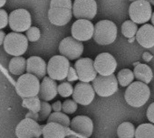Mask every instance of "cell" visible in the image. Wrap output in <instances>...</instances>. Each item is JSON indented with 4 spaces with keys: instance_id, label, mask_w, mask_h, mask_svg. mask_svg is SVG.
Here are the masks:
<instances>
[{
    "instance_id": "cell-41",
    "label": "cell",
    "mask_w": 154,
    "mask_h": 138,
    "mask_svg": "<svg viewBox=\"0 0 154 138\" xmlns=\"http://www.w3.org/2000/svg\"><path fill=\"white\" fill-rule=\"evenodd\" d=\"M5 38H6V34H5V32H3V31L0 30V46H1V45L4 43Z\"/></svg>"
},
{
    "instance_id": "cell-32",
    "label": "cell",
    "mask_w": 154,
    "mask_h": 138,
    "mask_svg": "<svg viewBox=\"0 0 154 138\" xmlns=\"http://www.w3.org/2000/svg\"><path fill=\"white\" fill-rule=\"evenodd\" d=\"M62 110L64 114H73L77 110V103L72 99H66L62 104Z\"/></svg>"
},
{
    "instance_id": "cell-13",
    "label": "cell",
    "mask_w": 154,
    "mask_h": 138,
    "mask_svg": "<svg viewBox=\"0 0 154 138\" xmlns=\"http://www.w3.org/2000/svg\"><path fill=\"white\" fill-rule=\"evenodd\" d=\"M42 134V127L37 121L26 117L16 127L17 138H38Z\"/></svg>"
},
{
    "instance_id": "cell-39",
    "label": "cell",
    "mask_w": 154,
    "mask_h": 138,
    "mask_svg": "<svg viewBox=\"0 0 154 138\" xmlns=\"http://www.w3.org/2000/svg\"><path fill=\"white\" fill-rule=\"evenodd\" d=\"M37 113H38V112H37ZM37 113H34V112H31V111H30V113H28V114L26 115V117L37 121V118H38V114H37Z\"/></svg>"
},
{
    "instance_id": "cell-40",
    "label": "cell",
    "mask_w": 154,
    "mask_h": 138,
    "mask_svg": "<svg viewBox=\"0 0 154 138\" xmlns=\"http://www.w3.org/2000/svg\"><path fill=\"white\" fill-rule=\"evenodd\" d=\"M142 59H143L145 61H149V60L152 59V55L149 54V52H144L143 55H142Z\"/></svg>"
},
{
    "instance_id": "cell-44",
    "label": "cell",
    "mask_w": 154,
    "mask_h": 138,
    "mask_svg": "<svg viewBox=\"0 0 154 138\" xmlns=\"http://www.w3.org/2000/svg\"><path fill=\"white\" fill-rule=\"evenodd\" d=\"M150 20H151V23H152V25L154 26V12L151 14V17H150Z\"/></svg>"
},
{
    "instance_id": "cell-12",
    "label": "cell",
    "mask_w": 154,
    "mask_h": 138,
    "mask_svg": "<svg viewBox=\"0 0 154 138\" xmlns=\"http://www.w3.org/2000/svg\"><path fill=\"white\" fill-rule=\"evenodd\" d=\"M94 66L99 75L108 76L113 74L116 71L117 61L112 54L103 52L97 55L95 60H94Z\"/></svg>"
},
{
    "instance_id": "cell-5",
    "label": "cell",
    "mask_w": 154,
    "mask_h": 138,
    "mask_svg": "<svg viewBox=\"0 0 154 138\" xmlns=\"http://www.w3.org/2000/svg\"><path fill=\"white\" fill-rule=\"evenodd\" d=\"M69 68L70 62L67 58L63 55H55L49 60L46 65V73L54 81H63L66 79Z\"/></svg>"
},
{
    "instance_id": "cell-28",
    "label": "cell",
    "mask_w": 154,
    "mask_h": 138,
    "mask_svg": "<svg viewBox=\"0 0 154 138\" xmlns=\"http://www.w3.org/2000/svg\"><path fill=\"white\" fill-rule=\"evenodd\" d=\"M22 106L24 107H26L31 112L37 113L40 110L41 107V101L40 98L37 96L30 97V98H25L22 103Z\"/></svg>"
},
{
    "instance_id": "cell-3",
    "label": "cell",
    "mask_w": 154,
    "mask_h": 138,
    "mask_svg": "<svg viewBox=\"0 0 154 138\" xmlns=\"http://www.w3.org/2000/svg\"><path fill=\"white\" fill-rule=\"evenodd\" d=\"M4 49L7 53L13 56L23 55L28 47V40L21 33H10L4 40Z\"/></svg>"
},
{
    "instance_id": "cell-33",
    "label": "cell",
    "mask_w": 154,
    "mask_h": 138,
    "mask_svg": "<svg viewBox=\"0 0 154 138\" xmlns=\"http://www.w3.org/2000/svg\"><path fill=\"white\" fill-rule=\"evenodd\" d=\"M41 33L40 30L37 27H30L26 31V38L30 42H36L40 39Z\"/></svg>"
},
{
    "instance_id": "cell-35",
    "label": "cell",
    "mask_w": 154,
    "mask_h": 138,
    "mask_svg": "<svg viewBox=\"0 0 154 138\" xmlns=\"http://www.w3.org/2000/svg\"><path fill=\"white\" fill-rule=\"evenodd\" d=\"M8 25V13L0 8V30L7 27Z\"/></svg>"
},
{
    "instance_id": "cell-34",
    "label": "cell",
    "mask_w": 154,
    "mask_h": 138,
    "mask_svg": "<svg viewBox=\"0 0 154 138\" xmlns=\"http://www.w3.org/2000/svg\"><path fill=\"white\" fill-rule=\"evenodd\" d=\"M72 4L71 0H51L50 7H64L72 9Z\"/></svg>"
},
{
    "instance_id": "cell-31",
    "label": "cell",
    "mask_w": 154,
    "mask_h": 138,
    "mask_svg": "<svg viewBox=\"0 0 154 138\" xmlns=\"http://www.w3.org/2000/svg\"><path fill=\"white\" fill-rule=\"evenodd\" d=\"M73 88L70 82H62L57 86V92L63 98H68L72 94Z\"/></svg>"
},
{
    "instance_id": "cell-38",
    "label": "cell",
    "mask_w": 154,
    "mask_h": 138,
    "mask_svg": "<svg viewBox=\"0 0 154 138\" xmlns=\"http://www.w3.org/2000/svg\"><path fill=\"white\" fill-rule=\"evenodd\" d=\"M52 109L54 111V112H60L62 110V103L61 101H56L54 102L53 105H52Z\"/></svg>"
},
{
    "instance_id": "cell-27",
    "label": "cell",
    "mask_w": 154,
    "mask_h": 138,
    "mask_svg": "<svg viewBox=\"0 0 154 138\" xmlns=\"http://www.w3.org/2000/svg\"><path fill=\"white\" fill-rule=\"evenodd\" d=\"M51 122L60 124L64 127H68L70 125L71 121L66 114L61 113V112H54V113H51L47 118V123H51Z\"/></svg>"
},
{
    "instance_id": "cell-29",
    "label": "cell",
    "mask_w": 154,
    "mask_h": 138,
    "mask_svg": "<svg viewBox=\"0 0 154 138\" xmlns=\"http://www.w3.org/2000/svg\"><path fill=\"white\" fill-rule=\"evenodd\" d=\"M138 31L137 24L132 22L131 20L125 21L122 25V33L126 38H132L135 36Z\"/></svg>"
},
{
    "instance_id": "cell-30",
    "label": "cell",
    "mask_w": 154,
    "mask_h": 138,
    "mask_svg": "<svg viewBox=\"0 0 154 138\" xmlns=\"http://www.w3.org/2000/svg\"><path fill=\"white\" fill-rule=\"evenodd\" d=\"M52 113V106L48 104L46 101L41 102V107L38 114V118L37 121H44L48 118L50 114Z\"/></svg>"
},
{
    "instance_id": "cell-9",
    "label": "cell",
    "mask_w": 154,
    "mask_h": 138,
    "mask_svg": "<svg viewBox=\"0 0 154 138\" xmlns=\"http://www.w3.org/2000/svg\"><path fill=\"white\" fill-rule=\"evenodd\" d=\"M31 15L26 9H17L10 13L8 16V25L11 30L16 33L27 31L31 27Z\"/></svg>"
},
{
    "instance_id": "cell-1",
    "label": "cell",
    "mask_w": 154,
    "mask_h": 138,
    "mask_svg": "<svg viewBox=\"0 0 154 138\" xmlns=\"http://www.w3.org/2000/svg\"><path fill=\"white\" fill-rule=\"evenodd\" d=\"M150 97V90L148 84L141 81L131 82L124 94L127 104L133 107H140L144 106Z\"/></svg>"
},
{
    "instance_id": "cell-7",
    "label": "cell",
    "mask_w": 154,
    "mask_h": 138,
    "mask_svg": "<svg viewBox=\"0 0 154 138\" xmlns=\"http://www.w3.org/2000/svg\"><path fill=\"white\" fill-rule=\"evenodd\" d=\"M152 14L151 5L146 0H135L131 4L129 16L131 20L135 24L142 25L149 21Z\"/></svg>"
},
{
    "instance_id": "cell-22",
    "label": "cell",
    "mask_w": 154,
    "mask_h": 138,
    "mask_svg": "<svg viewBox=\"0 0 154 138\" xmlns=\"http://www.w3.org/2000/svg\"><path fill=\"white\" fill-rule=\"evenodd\" d=\"M133 74L138 81H141L145 84H149L153 79V72L147 64L137 63L134 68Z\"/></svg>"
},
{
    "instance_id": "cell-24",
    "label": "cell",
    "mask_w": 154,
    "mask_h": 138,
    "mask_svg": "<svg viewBox=\"0 0 154 138\" xmlns=\"http://www.w3.org/2000/svg\"><path fill=\"white\" fill-rule=\"evenodd\" d=\"M134 138H154V125L141 124L135 129Z\"/></svg>"
},
{
    "instance_id": "cell-8",
    "label": "cell",
    "mask_w": 154,
    "mask_h": 138,
    "mask_svg": "<svg viewBox=\"0 0 154 138\" xmlns=\"http://www.w3.org/2000/svg\"><path fill=\"white\" fill-rule=\"evenodd\" d=\"M72 13L77 19L92 20L97 14V4L95 0H74Z\"/></svg>"
},
{
    "instance_id": "cell-11",
    "label": "cell",
    "mask_w": 154,
    "mask_h": 138,
    "mask_svg": "<svg viewBox=\"0 0 154 138\" xmlns=\"http://www.w3.org/2000/svg\"><path fill=\"white\" fill-rule=\"evenodd\" d=\"M74 69L81 82H91L97 76V72L94 66V60L90 58H81L76 60Z\"/></svg>"
},
{
    "instance_id": "cell-15",
    "label": "cell",
    "mask_w": 154,
    "mask_h": 138,
    "mask_svg": "<svg viewBox=\"0 0 154 138\" xmlns=\"http://www.w3.org/2000/svg\"><path fill=\"white\" fill-rule=\"evenodd\" d=\"M94 25L90 20L78 19L72 26V36L80 42L89 41L94 36Z\"/></svg>"
},
{
    "instance_id": "cell-43",
    "label": "cell",
    "mask_w": 154,
    "mask_h": 138,
    "mask_svg": "<svg viewBox=\"0 0 154 138\" xmlns=\"http://www.w3.org/2000/svg\"><path fill=\"white\" fill-rule=\"evenodd\" d=\"M64 138H77V136L76 135H73V134H68V135L66 134Z\"/></svg>"
},
{
    "instance_id": "cell-45",
    "label": "cell",
    "mask_w": 154,
    "mask_h": 138,
    "mask_svg": "<svg viewBox=\"0 0 154 138\" xmlns=\"http://www.w3.org/2000/svg\"><path fill=\"white\" fill-rule=\"evenodd\" d=\"M146 1H147L148 3H149L150 5L154 6V0H146Z\"/></svg>"
},
{
    "instance_id": "cell-17",
    "label": "cell",
    "mask_w": 154,
    "mask_h": 138,
    "mask_svg": "<svg viewBox=\"0 0 154 138\" xmlns=\"http://www.w3.org/2000/svg\"><path fill=\"white\" fill-rule=\"evenodd\" d=\"M72 16V9L64 7H50L48 11V18L52 25L63 26L67 25Z\"/></svg>"
},
{
    "instance_id": "cell-46",
    "label": "cell",
    "mask_w": 154,
    "mask_h": 138,
    "mask_svg": "<svg viewBox=\"0 0 154 138\" xmlns=\"http://www.w3.org/2000/svg\"><path fill=\"white\" fill-rule=\"evenodd\" d=\"M130 1H135V0H130Z\"/></svg>"
},
{
    "instance_id": "cell-36",
    "label": "cell",
    "mask_w": 154,
    "mask_h": 138,
    "mask_svg": "<svg viewBox=\"0 0 154 138\" xmlns=\"http://www.w3.org/2000/svg\"><path fill=\"white\" fill-rule=\"evenodd\" d=\"M66 79L69 82L71 81H75L78 80V75H77V72L75 71V69L72 68V67H70L69 68V71H68V73H67V76H66Z\"/></svg>"
},
{
    "instance_id": "cell-37",
    "label": "cell",
    "mask_w": 154,
    "mask_h": 138,
    "mask_svg": "<svg viewBox=\"0 0 154 138\" xmlns=\"http://www.w3.org/2000/svg\"><path fill=\"white\" fill-rule=\"evenodd\" d=\"M147 118L151 124L154 125V102L151 103L147 109Z\"/></svg>"
},
{
    "instance_id": "cell-14",
    "label": "cell",
    "mask_w": 154,
    "mask_h": 138,
    "mask_svg": "<svg viewBox=\"0 0 154 138\" xmlns=\"http://www.w3.org/2000/svg\"><path fill=\"white\" fill-rule=\"evenodd\" d=\"M72 95L77 104L88 106L93 102L95 92L93 86L88 82H80L75 85Z\"/></svg>"
},
{
    "instance_id": "cell-18",
    "label": "cell",
    "mask_w": 154,
    "mask_h": 138,
    "mask_svg": "<svg viewBox=\"0 0 154 138\" xmlns=\"http://www.w3.org/2000/svg\"><path fill=\"white\" fill-rule=\"evenodd\" d=\"M57 86L58 85L54 80L51 79L50 77L45 76L43 78V81L40 84L38 98L46 102L53 100L58 94Z\"/></svg>"
},
{
    "instance_id": "cell-4",
    "label": "cell",
    "mask_w": 154,
    "mask_h": 138,
    "mask_svg": "<svg viewBox=\"0 0 154 138\" xmlns=\"http://www.w3.org/2000/svg\"><path fill=\"white\" fill-rule=\"evenodd\" d=\"M39 89H40L39 79L30 73L20 75L16 85V90L17 94L23 98L37 96L39 92Z\"/></svg>"
},
{
    "instance_id": "cell-21",
    "label": "cell",
    "mask_w": 154,
    "mask_h": 138,
    "mask_svg": "<svg viewBox=\"0 0 154 138\" xmlns=\"http://www.w3.org/2000/svg\"><path fill=\"white\" fill-rule=\"evenodd\" d=\"M44 138H64L66 135L65 127L57 123H47L42 128Z\"/></svg>"
},
{
    "instance_id": "cell-20",
    "label": "cell",
    "mask_w": 154,
    "mask_h": 138,
    "mask_svg": "<svg viewBox=\"0 0 154 138\" xmlns=\"http://www.w3.org/2000/svg\"><path fill=\"white\" fill-rule=\"evenodd\" d=\"M136 40L140 46L146 49L154 46V26L152 25H143L136 33Z\"/></svg>"
},
{
    "instance_id": "cell-6",
    "label": "cell",
    "mask_w": 154,
    "mask_h": 138,
    "mask_svg": "<svg viewBox=\"0 0 154 138\" xmlns=\"http://www.w3.org/2000/svg\"><path fill=\"white\" fill-rule=\"evenodd\" d=\"M94 92L102 98H108L115 94L118 90V81L115 75L108 76L97 75L93 81Z\"/></svg>"
},
{
    "instance_id": "cell-2",
    "label": "cell",
    "mask_w": 154,
    "mask_h": 138,
    "mask_svg": "<svg viewBox=\"0 0 154 138\" xmlns=\"http://www.w3.org/2000/svg\"><path fill=\"white\" fill-rule=\"evenodd\" d=\"M94 39L100 45H109L117 38V26L110 20L99 21L94 26Z\"/></svg>"
},
{
    "instance_id": "cell-19",
    "label": "cell",
    "mask_w": 154,
    "mask_h": 138,
    "mask_svg": "<svg viewBox=\"0 0 154 138\" xmlns=\"http://www.w3.org/2000/svg\"><path fill=\"white\" fill-rule=\"evenodd\" d=\"M26 72L41 80L46 75V63L41 57L32 56L26 60Z\"/></svg>"
},
{
    "instance_id": "cell-23",
    "label": "cell",
    "mask_w": 154,
    "mask_h": 138,
    "mask_svg": "<svg viewBox=\"0 0 154 138\" xmlns=\"http://www.w3.org/2000/svg\"><path fill=\"white\" fill-rule=\"evenodd\" d=\"M26 60L21 56H15L9 62L8 70L13 75H22L26 72Z\"/></svg>"
},
{
    "instance_id": "cell-25",
    "label": "cell",
    "mask_w": 154,
    "mask_h": 138,
    "mask_svg": "<svg viewBox=\"0 0 154 138\" xmlns=\"http://www.w3.org/2000/svg\"><path fill=\"white\" fill-rule=\"evenodd\" d=\"M117 135L119 138H134L135 126L130 122H124L118 126Z\"/></svg>"
},
{
    "instance_id": "cell-10",
    "label": "cell",
    "mask_w": 154,
    "mask_h": 138,
    "mask_svg": "<svg viewBox=\"0 0 154 138\" xmlns=\"http://www.w3.org/2000/svg\"><path fill=\"white\" fill-rule=\"evenodd\" d=\"M59 52L68 60L79 59L84 52V44L72 36L66 37L59 44Z\"/></svg>"
},
{
    "instance_id": "cell-26",
    "label": "cell",
    "mask_w": 154,
    "mask_h": 138,
    "mask_svg": "<svg viewBox=\"0 0 154 138\" xmlns=\"http://www.w3.org/2000/svg\"><path fill=\"white\" fill-rule=\"evenodd\" d=\"M134 81V74L129 69H122L118 72L117 81L122 87H128Z\"/></svg>"
},
{
    "instance_id": "cell-42",
    "label": "cell",
    "mask_w": 154,
    "mask_h": 138,
    "mask_svg": "<svg viewBox=\"0 0 154 138\" xmlns=\"http://www.w3.org/2000/svg\"><path fill=\"white\" fill-rule=\"evenodd\" d=\"M7 3V0H0V8L3 7Z\"/></svg>"
},
{
    "instance_id": "cell-16",
    "label": "cell",
    "mask_w": 154,
    "mask_h": 138,
    "mask_svg": "<svg viewBox=\"0 0 154 138\" xmlns=\"http://www.w3.org/2000/svg\"><path fill=\"white\" fill-rule=\"evenodd\" d=\"M71 130L74 133L90 137L94 131V123L92 119L86 116H77L70 122Z\"/></svg>"
}]
</instances>
